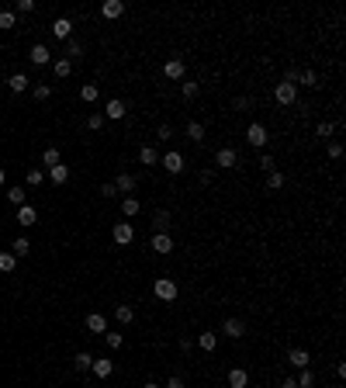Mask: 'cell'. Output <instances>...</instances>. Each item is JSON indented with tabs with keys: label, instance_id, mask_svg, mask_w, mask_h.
Wrapping results in <instances>:
<instances>
[{
	"label": "cell",
	"instance_id": "16",
	"mask_svg": "<svg viewBox=\"0 0 346 388\" xmlns=\"http://www.w3.org/2000/svg\"><path fill=\"white\" fill-rule=\"evenodd\" d=\"M18 222L21 225H35V222H39V212H35L31 205H21L18 208Z\"/></svg>",
	"mask_w": 346,
	"mask_h": 388
},
{
	"label": "cell",
	"instance_id": "5",
	"mask_svg": "<svg viewBox=\"0 0 346 388\" xmlns=\"http://www.w3.org/2000/svg\"><path fill=\"white\" fill-rule=\"evenodd\" d=\"M222 333H225V336H229V340H239V336H243V333H246V322H243V319H235V315H232V319H225V326H222Z\"/></svg>",
	"mask_w": 346,
	"mask_h": 388
},
{
	"label": "cell",
	"instance_id": "47",
	"mask_svg": "<svg viewBox=\"0 0 346 388\" xmlns=\"http://www.w3.org/2000/svg\"><path fill=\"white\" fill-rule=\"evenodd\" d=\"M329 159H343V146L339 142H329Z\"/></svg>",
	"mask_w": 346,
	"mask_h": 388
},
{
	"label": "cell",
	"instance_id": "18",
	"mask_svg": "<svg viewBox=\"0 0 346 388\" xmlns=\"http://www.w3.org/2000/svg\"><path fill=\"white\" fill-rule=\"evenodd\" d=\"M28 83H31V80L24 77V73H11V77H7V87H11L14 94H21V90H28Z\"/></svg>",
	"mask_w": 346,
	"mask_h": 388
},
{
	"label": "cell",
	"instance_id": "44",
	"mask_svg": "<svg viewBox=\"0 0 346 388\" xmlns=\"http://www.w3.org/2000/svg\"><path fill=\"white\" fill-rule=\"evenodd\" d=\"M97 94H100V90H97V83H87V87L80 90V97H83V101H97Z\"/></svg>",
	"mask_w": 346,
	"mask_h": 388
},
{
	"label": "cell",
	"instance_id": "33",
	"mask_svg": "<svg viewBox=\"0 0 346 388\" xmlns=\"http://www.w3.org/2000/svg\"><path fill=\"white\" fill-rule=\"evenodd\" d=\"M298 80H301L305 87H319V73H315V70H301V73H298Z\"/></svg>",
	"mask_w": 346,
	"mask_h": 388
},
{
	"label": "cell",
	"instance_id": "10",
	"mask_svg": "<svg viewBox=\"0 0 346 388\" xmlns=\"http://www.w3.org/2000/svg\"><path fill=\"white\" fill-rule=\"evenodd\" d=\"M87 330H90V333H100V336H104V333H108V319H104L100 312H90V315H87Z\"/></svg>",
	"mask_w": 346,
	"mask_h": 388
},
{
	"label": "cell",
	"instance_id": "29",
	"mask_svg": "<svg viewBox=\"0 0 346 388\" xmlns=\"http://www.w3.org/2000/svg\"><path fill=\"white\" fill-rule=\"evenodd\" d=\"M28 250H31V243H28L24 236H18V239H14V246H11V253H14V256H28Z\"/></svg>",
	"mask_w": 346,
	"mask_h": 388
},
{
	"label": "cell",
	"instance_id": "2",
	"mask_svg": "<svg viewBox=\"0 0 346 388\" xmlns=\"http://www.w3.org/2000/svg\"><path fill=\"white\" fill-rule=\"evenodd\" d=\"M273 97H277V104H294V101H298V83H288V80L277 83V87H273Z\"/></svg>",
	"mask_w": 346,
	"mask_h": 388
},
{
	"label": "cell",
	"instance_id": "34",
	"mask_svg": "<svg viewBox=\"0 0 346 388\" xmlns=\"http://www.w3.org/2000/svg\"><path fill=\"white\" fill-rule=\"evenodd\" d=\"M170 229V212L163 208V212H156V233H166Z\"/></svg>",
	"mask_w": 346,
	"mask_h": 388
},
{
	"label": "cell",
	"instance_id": "9",
	"mask_svg": "<svg viewBox=\"0 0 346 388\" xmlns=\"http://www.w3.org/2000/svg\"><path fill=\"white\" fill-rule=\"evenodd\" d=\"M215 163H218L222 170H232V167L239 163V156H235V149H218V156H215Z\"/></svg>",
	"mask_w": 346,
	"mask_h": 388
},
{
	"label": "cell",
	"instance_id": "20",
	"mask_svg": "<svg viewBox=\"0 0 346 388\" xmlns=\"http://www.w3.org/2000/svg\"><path fill=\"white\" fill-rule=\"evenodd\" d=\"M28 59H31V62H35V66H45V62H49V49H45V45H31V52H28Z\"/></svg>",
	"mask_w": 346,
	"mask_h": 388
},
{
	"label": "cell",
	"instance_id": "43",
	"mask_svg": "<svg viewBox=\"0 0 346 388\" xmlns=\"http://www.w3.org/2000/svg\"><path fill=\"white\" fill-rule=\"evenodd\" d=\"M45 180V170H28V187H39Z\"/></svg>",
	"mask_w": 346,
	"mask_h": 388
},
{
	"label": "cell",
	"instance_id": "45",
	"mask_svg": "<svg viewBox=\"0 0 346 388\" xmlns=\"http://www.w3.org/2000/svg\"><path fill=\"white\" fill-rule=\"evenodd\" d=\"M35 97H39V101H49V97H52V87H49V83H39V87H35Z\"/></svg>",
	"mask_w": 346,
	"mask_h": 388
},
{
	"label": "cell",
	"instance_id": "40",
	"mask_svg": "<svg viewBox=\"0 0 346 388\" xmlns=\"http://www.w3.org/2000/svg\"><path fill=\"white\" fill-rule=\"evenodd\" d=\"M294 381H298V388H312V381H315V374H312L308 368H301V374H298Z\"/></svg>",
	"mask_w": 346,
	"mask_h": 388
},
{
	"label": "cell",
	"instance_id": "52",
	"mask_svg": "<svg viewBox=\"0 0 346 388\" xmlns=\"http://www.w3.org/2000/svg\"><path fill=\"white\" fill-rule=\"evenodd\" d=\"M281 388H298V381H294V378H284V381H281Z\"/></svg>",
	"mask_w": 346,
	"mask_h": 388
},
{
	"label": "cell",
	"instance_id": "54",
	"mask_svg": "<svg viewBox=\"0 0 346 388\" xmlns=\"http://www.w3.org/2000/svg\"><path fill=\"white\" fill-rule=\"evenodd\" d=\"M4 180H7V174H4V167H0V184H4Z\"/></svg>",
	"mask_w": 346,
	"mask_h": 388
},
{
	"label": "cell",
	"instance_id": "35",
	"mask_svg": "<svg viewBox=\"0 0 346 388\" xmlns=\"http://www.w3.org/2000/svg\"><path fill=\"white\" fill-rule=\"evenodd\" d=\"M52 70H56V77H70L73 62H70V59H56V62H52Z\"/></svg>",
	"mask_w": 346,
	"mask_h": 388
},
{
	"label": "cell",
	"instance_id": "28",
	"mask_svg": "<svg viewBox=\"0 0 346 388\" xmlns=\"http://www.w3.org/2000/svg\"><path fill=\"white\" fill-rule=\"evenodd\" d=\"M139 208H142V205H139V198H125V201H121V212L128 215V218H135V215H139Z\"/></svg>",
	"mask_w": 346,
	"mask_h": 388
},
{
	"label": "cell",
	"instance_id": "22",
	"mask_svg": "<svg viewBox=\"0 0 346 388\" xmlns=\"http://www.w3.org/2000/svg\"><path fill=\"white\" fill-rule=\"evenodd\" d=\"M115 191H121V194H132V191H135V177H132V174H121V177L115 180Z\"/></svg>",
	"mask_w": 346,
	"mask_h": 388
},
{
	"label": "cell",
	"instance_id": "51",
	"mask_svg": "<svg viewBox=\"0 0 346 388\" xmlns=\"http://www.w3.org/2000/svg\"><path fill=\"white\" fill-rule=\"evenodd\" d=\"M260 167H263V170H267V174H270V170H273V159H270V156L263 153V156H260Z\"/></svg>",
	"mask_w": 346,
	"mask_h": 388
},
{
	"label": "cell",
	"instance_id": "27",
	"mask_svg": "<svg viewBox=\"0 0 346 388\" xmlns=\"http://www.w3.org/2000/svg\"><path fill=\"white\" fill-rule=\"evenodd\" d=\"M267 187L270 191H281V187H284V174H281V170H270L267 174Z\"/></svg>",
	"mask_w": 346,
	"mask_h": 388
},
{
	"label": "cell",
	"instance_id": "7",
	"mask_svg": "<svg viewBox=\"0 0 346 388\" xmlns=\"http://www.w3.org/2000/svg\"><path fill=\"white\" fill-rule=\"evenodd\" d=\"M149 246H153L156 253H173V239H170V233H156L153 239H149Z\"/></svg>",
	"mask_w": 346,
	"mask_h": 388
},
{
	"label": "cell",
	"instance_id": "37",
	"mask_svg": "<svg viewBox=\"0 0 346 388\" xmlns=\"http://www.w3.org/2000/svg\"><path fill=\"white\" fill-rule=\"evenodd\" d=\"M332 132H336V125H332V121H319V125H315V136H319V139H329Z\"/></svg>",
	"mask_w": 346,
	"mask_h": 388
},
{
	"label": "cell",
	"instance_id": "11",
	"mask_svg": "<svg viewBox=\"0 0 346 388\" xmlns=\"http://www.w3.org/2000/svg\"><path fill=\"white\" fill-rule=\"evenodd\" d=\"M125 115H128L125 101H118V97H115V101H108V108H104V118H115V121H118V118H125Z\"/></svg>",
	"mask_w": 346,
	"mask_h": 388
},
{
	"label": "cell",
	"instance_id": "25",
	"mask_svg": "<svg viewBox=\"0 0 346 388\" xmlns=\"http://www.w3.org/2000/svg\"><path fill=\"white\" fill-rule=\"evenodd\" d=\"M197 347H201V350H208V353H212V350L218 347V336H215V333H201V336H197Z\"/></svg>",
	"mask_w": 346,
	"mask_h": 388
},
{
	"label": "cell",
	"instance_id": "8",
	"mask_svg": "<svg viewBox=\"0 0 346 388\" xmlns=\"http://www.w3.org/2000/svg\"><path fill=\"white\" fill-rule=\"evenodd\" d=\"M100 14H104L108 21H115V18H121V14H125V4H121V0H104Z\"/></svg>",
	"mask_w": 346,
	"mask_h": 388
},
{
	"label": "cell",
	"instance_id": "46",
	"mask_svg": "<svg viewBox=\"0 0 346 388\" xmlns=\"http://www.w3.org/2000/svg\"><path fill=\"white\" fill-rule=\"evenodd\" d=\"M87 128H94V132H97V128H104V115H90V118H87Z\"/></svg>",
	"mask_w": 346,
	"mask_h": 388
},
{
	"label": "cell",
	"instance_id": "26",
	"mask_svg": "<svg viewBox=\"0 0 346 388\" xmlns=\"http://www.w3.org/2000/svg\"><path fill=\"white\" fill-rule=\"evenodd\" d=\"M187 136H191V142H204V125L201 121H187Z\"/></svg>",
	"mask_w": 346,
	"mask_h": 388
},
{
	"label": "cell",
	"instance_id": "41",
	"mask_svg": "<svg viewBox=\"0 0 346 388\" xmlns=\"http://www.w3.org/2000/svg\"><path fill=\"white\" fill-rule=\"evenodd\" d=\"M35 11V0H18L14 4V14H31Z\"/></svg>",
	"mask_w": 346,
	"mask_h": 388
},
{
	"label": "cell",
	"instance_id": "38",
	"mask_svg": "<svg viewBox=\"0 0 346 388\" xmlns=\"http://www.w3.org/2000/svg\"><path fill=\"white\" fill-rule=\"evenodd\" d=\"M90 364H94L90 353H77V361H73V368H77V371H90Z\"/></svg>",
	"mask_w": 346,
	"mask_h": 388
},
{
	"label": "cell",
	"instance_id": "30",
	"mask_svg": "<svg viewBox=\"0 0 346 388\" xmlns=\"http://www.w3.org/2000/svg\"><path fill=\"white\" fill-rule=\"evenodd\" d=\"M180 94L187 97V101H194V97L201 94V83H191V80H187V83H180Z\"/></svg>",
	"mask_w": 346,
	"mask_h": 388
},
{
	"label": "cell",
	"instance_id": "39",
	"mask_svg": "<svg viewBox=\"0 0 346 388\" xmlns=\"http://www.w3.org/2000/svg\"><path fill=\"white\" fill-rule=\"evenodd\" d=\"M80 56H83V49H80V45H77L73 39H66V59L73 62V59H80Z\"/></svg>",
	"mask_w": 346,
	"mask_h": 388
},
{
	"label": "cell",
	"instance_id": "15",
	"mask_svg": "<svg viewBox=\"0 0 346 388\" xmlns=\"http://www.w3.org/2000/svg\"><path fill=\"white\" fill-rule=\"evenodd\" d=\"M163 73L170 80H184V59H170V62L163 66Z\"/></svg>",
	"mask_w": 346,
	"mask_h": 388
},
{
	"label": "cell",
	"instance_id": "14",
	"mask_svg": "<svg viewBox=\"0 0 346 388\" xmlns=\"http://www.w3.org/2000/svg\"><path fill=\"white\" fill-rule=\"evenodd\" d=\"M288 361H291V364H294V368H298V371H301V368H308V364H312V357H308V350H298V347H294V350H291V353H288Z\"/></svg>",
	"mask_w": 346,
	"mask_h": 388
},
{
	"label": "cell",
	"instance_id": "4",
	"mask_svg": "<svg viewBox=\"0 0 346 388\" xmlns=\"http://www.w3.org/2000/svg\"><path fill=\"white\" fill-rule=\"evenodd\" d=\"M111 236H115V243H118V246H128V243L135 239L132 222H118V225H115V233H111Z\"/></svg>",
	"mask_w": 346,
	"mask_h": 388
},
{
	"label": "cell",
	"instance_id": "1",
	"mask_svg": "<svg viewBox=\"0 0 346 388\" xmlns=\"http://www.w3.org/2000/svg\"><path fill=\"white\" fill-rule=\"evenodd\" d=\"M153 291H156V298H163V302H173V298H177V281H173V277H156Z\"/></svg>",
	"mask_w": 346,
	"mask_h": 388
},
{
	"label": "cell",
	"instance_id": "53",
	"mask_svg": "<svg viewBox=\"0 0 346 388\" xmlns=\"http://www.w3.org/2000/svg\"><path fill=\"white\" fill-rule=\"evenodd\" d=\"M142 388H159V385H156V381H146V385H142Z\"/></svg>",
	"mask_w": 346,
	"mask_h": 388
},
{
	"label": "cell",
	"instance_id": "48",
	"mask_svg": "<svg viewBox=\"0 0 346 388\" xmlns=\"http://www.w3.org/2000/svg\"><path fill=\"white\" fill-rule=\"evenodd\" d=\"M250 108H253L250 97H235V111H250Z\"/></svg>",
	"mask_w": 346,
	"mask_h": 388
},
{
	"label": "cell",
	"instance_id": "19",
	"mask_svg": "<svg viewBox=\"0 0 346 388\" xmlns=\"http://www.w3.org/2000/svg\"><path fill=\"white\" fill-rule=\"evenodd\" d=\"M90 371H94L97 378H108V374L115 371V364H111L108 357H100V361H97V357H94V364H90Z\"/></svg>",
	"mask_w": 346,
	"mask_h": 388
},
{
	"label": "cell",
	"instance_id": "6",
	"mask_svg": "<svg viewBox=\"0 0 346 388\" xmlns=\"http://www.w3.org/2000/svg\"><path fill=\"white\" fill-rule=\"evenodd\" d=\"M159 163H163L166 174H180V170H184V156H180V153H166Z\"/></svg>",
	"mask_w": 346,
	"mask_h": 388
},
{
	"label": "cell",
	"instance_id": "17",
	"mask_svg": "<svg viewBox=\"0 0 346 388\" xmlns=\"http://www.w3.org/2000/svg\"><path fill=\"white\" fill-rule=\"evenodd\" d=\"M139 163H142V167H156V163H159V153H156L153 146H142V149H139Z\"/></svg>",
	"mask_w": 346,
	"mask_h": 388
},
{
	"label": "cell",
	"instance_id": "13",
	"mask_svg": "<svg viewBox=\"0 0 346 388\" xmlns=\"http://www.w3.org/2000/svg\"><path fill=\"white\" fill-rule=\"evenodd\" d=\"M246 385H250V374L243 368H232L229 371V388H246Z\"/></svg>",
	"mask_w": 346,
	"mask_h": 388
},
{
	"label": "cell",
	"instance_id": "50",
	"mask_svg": "<svg viewBox=\"0 0 346 388\" xmlns=\"http://www.w3.org/2000/svg\"><path fill=\"white\" fill-rule=\"evenodd\" d=\"M166 388H184V378H180V374H170V381H166Z\"/></svg>",
	"mask_w": 346,
	"mask_h": 388
},
{
	"label": "cell",
	"instance_id": "49",
	"mask_svg": "<svg viewBox=\"0 0 346 388\" xmlns=\"http://www.w3.org/2000/svg\"><path fill=\"white\" fill-rule=\"evenodd\" d=\"M156 136H159V142H166V139L173 136V128H170V125H166V121H163V125H159V132H156Z\"/></svg>",
	"mask_w": 346,
	"mask_h": 388
},
{
	"label": "cell",
	"instance_id": "3",
	"mask_svg": "<svg viewBox=\"0 0 346 388\" xmlns=\"http://www.w3.org/2000/svg\"><path fill=\"white\" fill-rule=\"evenodd\" d=\"M246 142L256 146V149H263V146H267V128H263L260 121H253L250 128H246Z\"/></svg>",
	"mask_w": 346,
	"mask_h": 388
},
{
	"label": "cell",
	"instance_id": "23",
	"mask_svg": "<svg viewBox=\"0 0 346 388\" xmlns=\"http://www.w3.org/2000/svg\"><path fill=\"white\" fill-rule=\"evenodd\" d=\"M115 319L121 322V326H128V322L135 319V309H132V305H118V309H115Z\"/></svg>",
	"mask_w": 346,
	"mask_h": 388
},
{
	"label": "cell",
	"instance_id": "24",
	"mask_svg": "<svg viewBox=\"0 0 346 388\" xmlns=\"http://www.w3.org/2000/svg\"><path fill=\"white\" fill-rule=\"evenodd\" d=\"M24 198H28V191H24V187H7V201H11L14 208H21V205H24Z\"/></svg>",
	"mask_w": 346,
	"mask_h": 388
},
{
	"label": "cell",
	"instance_id": "32",
	"mask_svg": "<svg viewBox=\"0 0 346 388\" xmlns=\"http://www.w3.org/2000/svg\"><path fill=\"white\" fill-rule=\"evenodd\" d=\"M14 264H18V256H14V253H0V271H4V274L14 271Z\"/></svg>",
	"mask_w": 346,
	"mask_h": 388
},
{
	"label": "cell",
	"instance_id": "36",
	"mask_svg": "<svg viewBox=\"0 0 346 388\" xmlns=\"http://www.w3.org/2000/svg\"><path fill=\"white\" fill-rule=\"evenodd\" d=\"M14 24H18V14H14V11H0V28H4V31L14 28Z\"/></svg>",
	"mask_w": 346,
	"mask_h": 388
},
{
	"label": "cell",
	"instance_id": "12",
	"mask_svg": "<svg viewBox=\"0 0 346 388\" xmlns=\"http://www.w3.org/2000/svg\"><path fill=\"white\" fill-rule=\"evenodd\" d=\"M49 180H52V184H66V180H70V167H66V163L49 167Z\"/></svg>",
	"mask_w": 346,
	"mask_h": 388
},
{
	"label": "cell",
	"instance_id": "42",
	"mask_svg": "<svg viewBox=\"0 0 346 388\" xmlns=\"http://www.w3.org/2000/svg\"><path fill=\"white\" fill-rule=\"evenodd\" d=\"M104 343H108L111 350H118L121 343H125V340H121V333H104Z\"/></svg>",
	"mask_w": 346,
	"mask_h": 388
},
{
	"label": "cell",
	"instance_id": "21",
	"mask_svg": "<svg viewBox=\"0 0 346 388\" xmlns=\"http://www.w3.org/2000/svg\"><path fill=\"white\" fill-rule=\"evenodd\" d=\"M70 31H73V24H70V18H59L56 24H52V35H56V39H70Z\"/></svg>",
	"mask_w": 346,
	"mask_h": 388
},
{
	"label": "cell",
	"instance_id": "31",
	"mask_svg": "<svg viewBox=\"0 0 346 388\" xmlns=\"http://www.w3.org/2000/svg\"><path fill=\"white\" fill-rule=\"evenodd\" d=\"M42 163H45V167H56V163H62V159H59V149H56V146H49V149L42 153Z\"/></svg>",
	"mask_w": 346,
	"mask_h": 388
}]
</instances>
